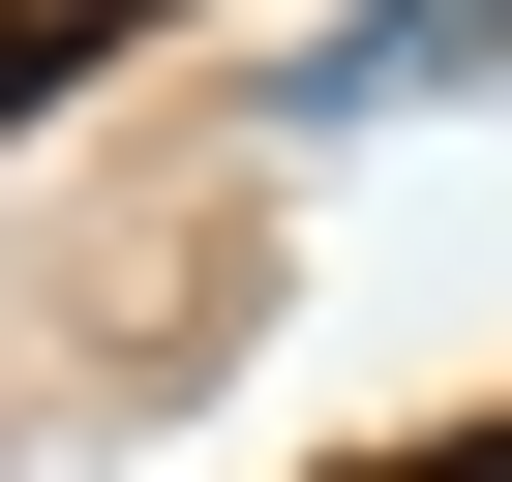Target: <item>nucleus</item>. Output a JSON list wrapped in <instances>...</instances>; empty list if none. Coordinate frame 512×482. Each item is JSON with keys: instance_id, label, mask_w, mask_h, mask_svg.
<instances>
[{"instance_id": "obj_1", "label": "nucleus", "mask_w": 512, "mask_h": 482, "mask_svg": "<svg viewBox=\"0 0 512 482\" xmlns=\"http://www.w3.org/2000/svg\"><path fill=\"white\" fill-rule=\"evenodd\" d=\"M482 31H512V0H392V31H332V91H452Z\"/></svg>"}, {"instance_id": "obj_2", "label": "nucleus", "mask_w": 512, "mask_h": 482, "mask_svg": "<svg viewBox=\"0 0 512 482\" xmlns=\"http://www.w3.org/2000/svg\"><path fill=\"white\" fill-rule=\"evenodd\" d=\"M31 31H91V0H0V61H31Z\"/></svg>"}]
</instances>
